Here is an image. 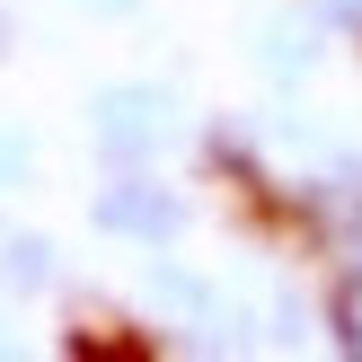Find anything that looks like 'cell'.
<instances>
[{"label": "cell", "mask_w": 362, "mask_h": 362, "mask_svg": "<svg viewBox=\"0 0 362 362\" xmlns=\"http://www.w3.org/2000/svg\"><path fill=\"white\" fill-rule=\"evenodd\" d=\"M98 141H106L115 159L151 151V141H159V98H141V88H115V98L98 106Z\"/></svg>", "instance_id": "obj_1"}, {"label": "cell", "mask_w": 362, "mask_h": 362, "mask_svg": "<svg viewBox=\"0 0 362 362\" xmlns=\"http://www.w3.org/2000/svg\"><path fill=\"white\" fill-rule=\"evenodd\" d=\"M98 212H106V221H115V230H168V221H177L168 204H141V194H106Z\"/></svg>", "instance_id": "obj_2"}, {"label": "cell", "mask_w": 362, "mask_h": 362, "mask_svg": "<svg viewBox=\"0 0 362 362\" xmlns=\"http://www.w3.org/2000/svg\"><path fill=\"white\" fill-rule=\"evenodd\" d=\"M336 9H362V0H336Z\"/></svg>", "instance_id": "obj_3"}]
</instances>
